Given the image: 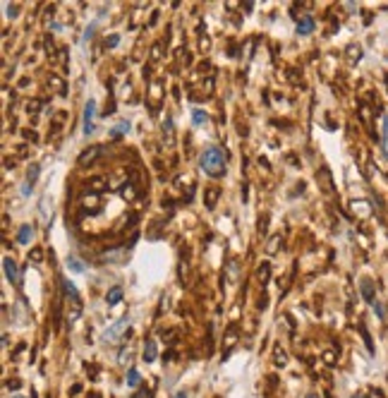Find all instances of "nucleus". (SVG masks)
Returning a JSON list of instances; mask_svg holds the SVG:
<instances>
[{
    "label": "nucleus",
    "instance_id": "obj_18",
    "mask_svg": "<svg viewBox=\"0 0 388 398\" xmlns=\"http://www.w3.org/2000/svg\"><path fill=\"white\" fill-rule=\"evenodd\" d=\"M127 130H130V123H120V125H115V127H113V132H110V135H113V137H120L122 132H127Z\"/></svg>",
    "mask_w": 388,
    "mask_h": 398
},
{
    "label": "nucleus",
    "instance_id": "obj_5",
    "mask_svg": "<svg viewBox=\"0 0 388 398\" xmlns=\"http://www.w3.org/2000/svg\"><path fill=\"white\" fill-rule=\"evenodd\" d=\"M2 269H5V278H7L10 283H19V269H17V264H14L10 257L2 259Z\"/></svg>",
    "mask_w": 388,
    "mask_h": 398
},
{
    "label": "nucleus",
    "instance_id": "obj_7",
    "mask_svg": "<svg viewBox=\"0 0 388 398\" xmlns=\"http://www.w3.org/2000/svg\"><path fill=\"white\" fill-rule=\"evenodd\" d=\"M311 31H314V19H311V17H302V19L297 22V34H300V36H307Z\"/></svg>",
    "mask_w": 388,
    "mask_h": 398
},
{
    "label": "nucleus",
    "instance_id": "obj_17",
    "mask_svg": "<svg viewBox=\"0 0 388 398\" xmlns=\"http://www.w3.org/2000/svg\"><path fill=\"white\" fill-rule=\"evenodd\" d=\"M268 271H271V266H268V264H261V266H259V274L256 276H259V281H261V283H266L268 281Z\"/></svg>",
    "mask_w": 388,
    "mask_h": 398
},
{
    "label": "nucleus",
    "instance_id": "obj_23",
    "mask_svg": "<svg viewBox=\"0 0 388 398\" xmlns=\"http://www.w3.org/2000/svg\"><path fill=\"white\" fill-rule=\"evenodd\" d=\"M134 187H132V185H125V187H122V197H125V199H132V197H134Z\"/></svg>",
    "mask_w": 388,
    "mask_h": 398
},
{
    "label": "nucleus",
    "instance_id": "obj_11",
    "mask_svg": "<svg viewBox=\"0 0 388 398\" xmlns=\"http://www.w3.org/2000/svg\"><path fill=\"white\" fill-rule=\"evenodd\" d=\"M31 233H34L31 226H22V228H19V235H17V242H19V245H27L29 240H31Z\"/></svg>",
    "mask_w": 388,
    "mask_h": 398
},
{
    "label": "nucleus",
    "instance_id": "obj_1",
    "mask_svg": "<svg viewBox=\"0 0 388 398\" xmlns=\"http://www.w3.org/2000/svg\"><path fill=\"white\" fill-rule=\"evenodd\" d=\"M199 165L206 175L223 178V175H226V154H223V149H221V147H214V144L206 147L199 156Z\"/></svg>",
    "mask_w": 388,
    "mask_h": 398
},
{
    "label": "nucleus",
    "instance_id": "obj_22",
    "mask_svg": "<svg viewBox=\"0 0 388 398\" xmlns=\"http://www.w3.org/2000/svg\"><path fill=\"white\" fill-rule=\"evenodd\" d=\"M118 41H120V36H118V34H113V36H108L106 46H108V48H115V46H118Z\"/></svg>",
    "mask_w": 388,
    "mask_h": 398
},
{
    "label": "nucleus",
    "instance_id": "obj_20",
    "mask_svg": "<svg viewBox=\"0 0 388 398\" xmlns=\"http://www.w3.org/2000/svg\"><path fill=\"white\" fill-rule=\"evenodd\" d=\"M91 187H94V190H103V187H108V180L106 178H94L91 180Z\"/></svg>",
    "mask_w": 388,
    "mask_h": 398
},
{
    "label": "nucleus",
    "instance_id": "obj_26",
    "mask_svg": "<svg viewBox=\"0 0 388 398\" xmlns=\"http://www.w3.org/2000/svg\"><path fill=\"white\" fill-rule=\"evenodd\" d=\"M374 310H376V315L381 317V319L386 317V312H384V305H381V302H374Z\"/></svg>",
    "mask_w": 388,
    "mask_h": 398
},
{
    "label": "nucleus",
    "instance_id": "obj_10",
    "mask_svg": "<svg viewBox=\"0 0 388 398\" xmlns=\"http://www.w3.org/2000/svg\"><path fill=\"white\" fill-rule=\"evenodd\" d=\"M156 355H158V353H156V341H147V345H144V360H147V362H154Z\"/></svg>",
    "mask_w": 388,
    "mask_h": 398
},
{
    "label": "nucleus",
    "instance_id": "obj_28",
    "mask_svg": "<svg viewBox=\"0 0 388 398\" xmlns=\"http://www.w3.org/2000/svg\"><path fill=\"white\" fill-rule=\"evenodd\" d=\"M132 398H149V391H147V389H139V391H137Z\"/></svg>",
    "mask_w": 388,
    "mask_h": 398
},
{
    "label": "nucleus",
    "instance_id": "obj_12",
    "mask_svg": "<svg viewBox=\"0 0 388 398\" xmlns=\"http://www.w3.org/2000/svg\"><path fill=\"white\" fill-rule=\"evenodd\" d=\"M67 269H72V271H77V274H81L84 271V261H79L77 257H67Z\"/></svg>",
    "mask_w": 388,
    "mask_h": 398
},
{
    "label": "nucleus",
    "instance_id": "obj_25",
    "mask_svg": "<svg viewBox=\"0 0 388 398\" xmlns=\"http://www.w3.org/2000/svg\"><path fill=\"white\" fill-rule=\"evenodd\" d=\"M276 362H278V365H285V362H288V355H285L283 350H278V353H276Z\"/></svg>",
    "mask_w": 388,
    "mask_h": 398
},
{
    "label": "nucleus",
    "instance_id": "obj_19",
    "mask_svg": "<svg viewBox=\"0 0 388 398\" xmlns=\"http://www.w3.org/2000/svg\"><path fill=\"white\" fill-rule=\"evenodd\" d=\"M348 55L352 58V63H355V60L362 55V48H360V46H348Z\"/></svg>",
    "mask_w": 388,
    "mask_h": 398
},
{
    "label": "nucleus",
    "instance_id": "obj_6",
    "mask_svg": "<svg viewBox=\"0 0 388 398\" xmlns=\"http://www.w3.org/2000/svg\"><path fill=\"white\" fill-rule=\"evenodd\" d=\"M39 170H41V168H39L36 163H34L31 168H29V173H27V182L22 185V194H29V190L34 187V182H36V178H39Z\"/></svg>",
    "mask_w": 388,
    "mask_h": 398
},
{
    "label": "nucleus",
    "instance_id": "obj_4",
    "mask_svg": "<svg viewBox=\"0 0 388 398\" xmlns=\"http://www.w3.org/2000/svg\"><path fill=\"white\" fill-rule=\"evenodd\" d=\"M103 151V147H98V144H91L89 149H84L81 151V156H79V165H89V163H94L96 159H98V154Z\"/></svg>",
    "mask_w": 388,
    "mask_h": 398
},
{
    "label": "nucleus",
    "instance_id": "obj_15",
    "mask_svg": "<svg viewBox=\"0 0 388 398\" xmlns=\"http://www.w3.org/2000/svg\"><path fill=\"white\" fill-rule=\"evenodd\" d=\"M139 382H142V377H139V372L132 367V370L127 372V386H139Z\"/></svg>",
    "mask_w": 388,
    "mask_h": 398
},
{
    "label": "nucleus",
    "instance_id": "obj_2",
    "mask_svg": "<svg viewBox=\"0 0 388 398\" xmlns=\"http://www.w3.org/2000/svg\"><path fill=\"white\" fill-rule=\"evenodd\" d=\"M127 326H130V317H122L120 321H115V324H113L108 331H103V341H108V343H115L122 333L127 331Z\"/></svg>",
    "mask_w": 388,
    "mask_h": 398
},
{
    "label": "nucleus",
    "instance_id": "obj_8",
    "mask_svg": "<svg viewBox=\"0 0 388 398\" xmlns=\"http://www.w3.org/2000/svg\"><path fill=\"white\" fill-rule=\"evenodd\" d=\"M362 295H364V300H369L372 305H374V290H372V281L369 278H362Z\"/></svg>",
    "mask_w": 388,
    "mask_h": 398
},
{
    "label": "nucleus",
    "instance_id": "obj_21",
    "mask_svg": "<svg viewBox=\"0 0 388 398\" xmlns=\"http://www.w3.org/2000/svg\"><path fill=\"white\" fill-rule=\"evenodd\" d=\"M84 206H91V209H96V206H98V197H96V194H91V197H84Z\"/></svg>",
    "mask_w": 388,
    "mask_h": 398
},
{
    "label": "nucleus",
    "instance_id": "obj_3",
    "mask_svg": "<svg viewBox=\"0 0 388 398\" xmlns=\"http://www.w3.org/2000/svg\"><path fill=\"white\" fill-rule=\"evenodd\" d=\"M94 115H96V101L89 98L86 106H84V125H81V132H84L86 137L94 132Z\"/></svg>",
    "mask_w": 388,
    "mask_h": 398
},
{
    "label": "nucleus",
    "instance_id": "obj_27",
    "mask_svg": "<svg viewBox=\"0 0 388 398\" xmlns=\"http://www.w3.org/2000/svg\"><path fill=\"white\" fill-rule=\"evenodd\" d=\"M216 194H218L216 190H211V192H209V202H206V204H209V209H214V204H216Z\"/></svg>",
    "mask_w": 388,
    "mask_h": 398
},
{
    "label": "nucleus",
    "instance_id": "obj_24",
    "mask_svg": "<svg viewBox=\"0 0 388 398\" xmlns=\"http://www.w3.org/2000/svg\"><path fill=\"white\" fill-rule=\"evenodd\" d=\"M29 259L41 261V259H43V252H41V249H31V254H29Z\"/></svg>",
    "mask_w": 388,
    "mask_h": 398
},
{
    "label": "nucleus",
    "instance_id": "obj_16",
    "mask_svg": "<svg viewBox=\"0 0 388 398\" xmlns=\"http://www.w3.org/2000/svg\"><path fill=\"white\" fill-rule=\"evenodd\" d=\"M278 245H281V235H273V238H271V242H268L266 252H268V254H276V249H278Z\"/></svg>",
    "mask_w": 388,
    "mask_h": 398
},
{
    "label": "nucleus",
    "instance_id": "obj_31",
    "mask_svg": "<svg viewBox=\"0 0 388 398\" xmlns=\"http://www.w3.org/2000/svg\"><path fill=\"white\" fill-rule=\"evenodd\" d=\"M307 398H319V396H316V394H309V396Z\"/></svg>",
    "mask_w": 388,
    "mask_h": 398
},
{
    "label": "nucleus",
    "instance_id": "obj_13",
    "mask_svg": "<svg viewBox=\"0 0 388 398\" xmlns=\"http://www.w3.org/2000/svg\"><path fill=\"white\" fill-rule=\"evenodd\" d=\"M63 288H65V293L72 298L75 302H79V295H77V288H75V283H70L67 278H63Z\"/></svg>",
    "mask_w": 388,
    "mask_h": 398
},
{
    "label": "nucleus",
    "instance_id": "obj_9",
    "mask_svg": "<svg viewBox=\"0 0 388 398\" xmlns=\"http://www.w3.org/2000/svg\"><path fill=\"white\" fill-rule=\"evenodd\" d=\"M122 300V288L120 286H115V288H110V293L106 295V302L113 307V305H118V302Z\"/></svg>",
    "mask_w": 388,
    "mask_h": 398
},
{
    "label": "nucleus",
    "instance_id": "obj_29",
    "mask_svg": "<svg viewBox=\"0 0 388 398\" xmlns=\"http://www.w3.org/2000/svg\"><path fill=\"white\" fill-rule=\"evenodd\" d=\"M7 389H12V391H17V389H19V382H10V384H7Z\"/></svg>",
    "mask_w": 388,
    "mask_h": 398
},
{
    "label": "nucleus",
    "instance_id": "obj_30",
    "mask_svg": "<svg viewBox=\"0 0 388 398\" xmlns=\"http://www.w3.org/2000/svg\"><path fill=\"white\" fill-rule=\"evenodd\" d=\"M173 398H187V394H185V391H177Z\"/></svg>",
    "mask_w": 388,
    "mask_h": 398
},
{
    "label": "nucleus",
    "instance_id": "obj_32",
    "mask_svg": "<svg viewBox=\"0 0 388 398\" xmlns=\"http://www.w3.org/2000/svg\"><path fill=\"white\" fill-rule=\"evenodd\" d=\"M17 398H22V396H17Z\"/></svg>",
    "mask_w": 388,
    "mask_h": 398
},
{
    "label": "nucleus",
    "instance_id": "obj_14",
    "mask_svg": "<svg viewBox=\"0 0 388 398\" xmlns=\"http://www.w3.org/2000/svg\"><path fill=\"white\" fill-rule=\"evenodd\" d=\"M192 123H194V125H204V123H206V113H204L201 108H194V110H192Z\"/></svg>",
    "mask_w": 388,
    "mask_h": 398
}]
</instances>
